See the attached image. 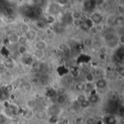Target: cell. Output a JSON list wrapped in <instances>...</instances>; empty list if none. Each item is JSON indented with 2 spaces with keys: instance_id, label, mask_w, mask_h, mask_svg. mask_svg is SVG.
<instances>
[{
  "instance_id": "obj_1",
  "label": "cell",
  "mask_w": 124,
  "mask_h": 124,
  "mask_svg": "<svg viewBox=\"0 0 124 124\" xmlns=\"http://www.w3.org/2000/svg\"><path fill=\"white\" fill-rule=\"evenodd\" d=\"M37 121H43L46 120L47 118V113L45 110H38L37 112L34 113V117Z\"/></svg>"
},
{
  "instance_id": "obj_2",
  "label": "cell",
  "mask_w": 124,
  "mask_h": 124,
  "mask_svg": "<svg viewBox=\"0 0 124 124\" xmlns=\"http://www.w3.org/2000/svg\"><path fill=\"white\" fill-rule=\"evenodd\" d=\"M48 46V44L46 42V41H45L44 39L41 41L39 43L34 44V49L35 50H38V51H42L44 52Z\"/></svg>"
},
{
  "instance_id": "obj_3",
  "label": "cell",
  "mask_w": 124,
  "mask_h": 124,
  "mask_svg": "<svg viewBox=\"0 0 124 124\" xmlns=\"http://www.w3.org/2000/svg\"><path fill=\"white\" fill-rule=\"evenodd\" d=\"M103 40L107 43H110V42H112L115 40H117V36L116 35L113 33V32H108L107 33H105L104 36H103Z\"/></svg>"
},
{
  "instance_id": "obj_4",
  "label": "cell",
  "mask_w": 124,
  "mask_h": 124,
  "mask_svg": "<svg viewBox=\"0 0 124 124\" xmlns=\"http://www.w3.org/2000/svg\"><path fill=\"white\" fill-rule=\"evenodd\" d=\"M33 85L30 81H25V82H23V83H22V84H20V88H21V89H22L23 92H26V93H28V92H32V90H33Z\"/></svg>"
},
{
  "instance_id": "obj_5",
  "label": "cell",
  "mask_w": 124,
  "mask_h": 124,
  "mask_svg": "<svg viewBox=\"0 0 124 124\" xmlns=\"http://www.w3.org/2000/svg\"><path fill=\"white\" fill-rule=\"evenodd\" d=\"M95 86L99 89H105L108 87V81L105 78H100L95 82Z\"/></svg>"
},
{
  "instance_id": "obj_6",
  "label": "cell",
  "mask_w": 124,
  "mask_h": 124,
  "mask_svg": "<svg viewBox=\"0 0 124 124\" xmlns=\"http://www.w3.org/2000/svg\"><path fill=\"white\" fill-rule=\"evenodd\" d=\"M33 13L37 17H42L44 15V8L42 6H35L33 9Z\"/></svg>"
},
{
  "instance_id": "obj_7",
  "label": "cell",
  "mask_w": 124,
  "mask_h": 124,
  "mask_svg": "<svg viewBox=\"0 0 124 124\" xmlns=\"http://www.w3.org/2000/svg\"><path fill=\"white\" fill-rule=\"evenodd\" d=\"M18 37H19V35L17 33L12 32V33H9L8 35L7 39H8V41L9 42L10 44H17Z\"/></svg>"
},
{
  "instance_id": "obj_8",
  "label": "cell",
  "mask_w": 124,
  "mask_h": 124,
  "mask_svg": "<svg viewBox=\"0 0 124 124\" xmlns=\"http://www.w3.org/2000/svg\"><path fill=\"white\" fill-rule=\"evenodd\" d=\"M25 106L28 108V110H33L36 108V106H37L36 100H34V99H33V98L28 99L26 101V102H25Z\"/></svg>"
},
{
  "instance_id": "obj_9",
  "label": "cell",
  "mask_w": 124,
  "mask_h": 124,
  "mask_svg": "<svg viewBox=\"0 0 124 124\" xmlns=\"http://www.w3.org/2000/svg\"><path fill=\"white\" fill-rule=\"evenodd\" d=\"M17 52L20 55L23 56L25 54H27L28 52V46L26 45H20V44H18L17 46Z\"/></svg>"
},
{
  "instance_id": "obj_10",
  "label": "cell",
  "mask_w": 124,
  "mask_h": 124,
  "mask_svg": "<svg viewBox=\"0 0 124 124\" xmlns=\"http://www.w3.org/2000/svg\"><path fill=\"white\" fill-rule=\"evenodd\" d=\"M56 102L59 106L65 105L67 102V97L65 95H57Z\"/></svg>"
},
{
  "instance_id": "obj_11",
  "label": "cell",
  "mask_w": 124,
  "mask_h": 124,
  "mask_svg": "<svg viewBox=\"0 0 124 124\" xmlns=\"http://www.w3.org/2000/svg\"><path fill=\"white\" fill-rule=\"evenodd\" d=\"M87 100L88 101L90 102V104H97L99 101H100V98L99 96L97 94H90L89 95V97H87Z\"/></svg>"
},
{
  "instance_id": "obj_12",
  "label": "cell",
  "mask_w": 124,
  "mask_h": 124,
  "mask_svg": "<svg viewBox=\"0 0 124 124\" xmlns=\"http://www.w3.org/2000/svg\"><path fill=\"white\" fill-rule=\"evenodd\" d=\"M34 117V112L33 110H27L23 114V118L25 121H31Z\"/></svg>"
},
{
  "instance_id": "obj_13",
  "label": "cell",
  "mask_w": 124,
  "mask_h": 124,
  "mask_svg": "<svg viewBox=\"0 0 124 124\" xmlns=\"http://www.w3.org/2000/svg\"><path fill=\"white\" fill-rule=\"evenodd\" d=\"M85 81L86 83H89V84H93L95 81V76L94 74L90 72H88L87 73H86L85 75Z\"/></svg>"
},
{
  "instance_id": "obj_14",
  "label": "cell",
  "mask_w": 124,
  "mask_h": 124,
  "mask_svg": "<svg viewBox=\"0 0 124 124\" xmlns=\"http://www.w3.org/2000/svg\"><path fill=\"white\" fill-rule=\"evenodd\" d=\"M35 27L39 31H44L46 28V24L43 20H37L35 23Z\"/></svg>"
},
{
  "instance_id": "obj_15",
  "label": "cell",
  "mask_w": 124,
  "mask_h": 124,
  "mask_svg": "<svg viewBox=\"0 0 124 124\" xmlns=\"http://www.w3.org/2000/svg\"><path fill=\"white\" fill-rule=\"evenodd\" d=\"M28 41H29V40L27 38V36L25 35L22 34V35L19 36V37H18L17 44H20V45H26L28 43Z\"/></svg>"
},
{
  "instance_id": "obj_16",
  "label": "cell",
  "mask_w": 124,
  "mask_h": 124,
  "mask_svg": "<svg viewBox=\"0 0 124 124\" xmlns=\"http://www.w3.org/2000/svg\"><path fill=\"white\" fill-rule=\"evenodd\" d=\"M33 62H34V59L31 56H25L23 59V64L25 65L26 66H28V67H31L33 65Z\"/></svg>"
},
{
  "instance_id": "obj_17",
  "label": "cell",
  "mask_w": 124,
  "mask_h": 124,
  "mask_svg": "<svg viewBox=\"0 0 124 124\" xmlns=\"http://www.w3.org/2000/svg\"><path fill=\"white\" fill-rule=\"evenodd\" d=\"M3 63L4 65L5 69H8L9 70H13L15 67V63L13 62V61L12 60H6L4 61H3Z\"/></svg>"
},
{
  "instance_id": "obj_18",
  "label": "cell",
  "mask_w": 124,
  "mask_h": 124,
  "mask_svg": "<svg viewBox=\"0 0 124 124\" xmlns=\"http://www.w3.org/2000/svg\"><path fill=\"white\" fill-rule=\"evenodd\" d=\"M70 17L73 20H79V19H81V17H82V13L79 10H73L70 14Z\"/></svg>"
},
{
  "instance_id": "obj_19",
  "label": "cell",
  "mask_w": 124,
  "mask_h": 124,
  "mask_svg": "<svg viewBox=\"0 0 124 124\" xmlns=\"http://www.w3.org/2000/svg\"><path fill=\"white\" fill-rule=\"evenodd\" d=\"M45 20H46V21L48 23L52 24V25L56 23V21H57V18H56L55 15H53V14H49V15H47L45 17Z\"/></svg>"
},
{
  "instance_id": "obj_20",
  "label": "cell",
  "mask_w": 124,
  "mask_h": 124,
  "mask_svg": "<svg viewBox=\"0 0 124 124\" xmlns=\"http://www.w3.org/2000/svg\"><path fill=\"white\" fill-rule=\"evenodd\" d=\"M4 21L8 24L15 23L17 21V17L16 15H6L4 18Z\"/></svg>"
},
{
  "instance_id": "obj_21",
  "label": "cell",
  "mask_w": 124,
  "mask_h": 124,
  "mask_svg": "<svg viewBox=\"0 0 124 124\" xmlns=\"http://www.w3.org/2000/svg\"><path fill=\"white\" fill-rule=\"evenodd\" d=\"M94 41L91 37L85 38L83 40V44L85 46H86V47H91V46H92L94 45Z\"/></svg>"
},
{
  "instance_id": "obj_22",
  "label": "cell",
  "mask_w": 124,
  "mask_h": 124,
  "mask_svg": "<svg viewBox=\"0 0 124 124\" xmlns=\"http://www.w3.org/2000/svg\"><path fill=\"white\" fill-rule=\"evenodd\" d=\"M57 95H65L68 92V89L65 86H60V87L55 91Z\"/></svg>"
},
{
  "instance_id": "obj_23",
  "label": "cell",
  "mask_w": 124,
  "mask_h": 124,
  "mask_svg": "<svg viewBox=\"0 0 124 124\" xmlns=\"http://www.w3.org/2000/svg\"><path fill=\"white\" fill-rule=\"evenodd\" d=\"M6 15H15V9L11 6H7L4 8Z\"/></svg>"
},
{
  "instance_id": "obj_24",
  "label": "cell",
  "mask_w": 124,
  "mask_h": 124,
  "mask_svg": "<svg viewBox=\"0 0 124 124\" xmlns=\"http://www.w3.org/2000/svg\"><path fill=\"white\" fill-rule=\"evenodd\" d=\"M37 35H38L37 31H35V30L33 29V28H31V29L30 30V31H29L27 34H25V36H27V38L28 39V40H33L34 38H35Z\"/></svg>"
},
{
  "instance_id": "obj_25",
  "label": "cell",
  "mask_w": 124,
  "mask_h": 124,
  "mask_svg": "<svg viewBox=\"0 0 124 124\" xmlns=\"http://www.w3.org/2000/svg\"><path fill=\"white\" fill-rule=\"evenodd\" d=\"M31 29V28L30 27V25H27V24H24V23H22L20 25V31L23 33V35L27 34L30 31Z\"/></svg>"
},
{
  "instance_id": "obj_26",
  "label": "cell",
  "mask_w": 124,
  "mask_h": 124,
  "mask_svg": "<svg viewBox=\"0 0 124 124\" xmlns=\"http://www.w3.org/2000/svg\"><path fill=\"white\" fill-rule=\"evenodd\" d=\"M87 100V97L85 94L84 93H80L78 94H77L76 97V102H78L79 104L82 102H84V100Z\"/></svg>"
},
{
  "instance_id": "obj_27",
  "label": "cell",
  "mask_w": 124,
  "mask_h": 124,
  "mask_svg": "<svg viewBox=\"0 0 124 124\" xmlns=\"http://www.w3.org/2000/svg\"><path fill=\"white\" fill-rule=\"evenodd\" d=\"M88 31L89 32V34L92 35V36H96L99 33V30H98L97 25H94L92 27H90L89 28V31Z\"/></svg>"
},
{
  "instance_id": "obj_28",
  "label": "cell",
  "mask_w": 124,
  "mask_h": 124,
  "mask_svg": "<svg viewBox=\"0 0 124 124\" xmlns=\"http://www.w3.org/2000/svg\"><path fill=\"white\" fill-rule=\"evenodd\" d=\"M124 15H118L113 20L114 23L117 25H121L124 23Z\"/></svg>"
},
{
  "instance_id": "obj_29",
  "label": "cell",
  "mask_w": 124,
  "mask_h": 124,
  "mask_svg": "<svg viewBox=\"0 0 124 124\" xmlns=\"http://www.w3.org/2000/svg\"><path fill=\"white\" fill-rule=\"evenodd\" d=\"M5 93H7V94H10L13 92L14 91V86L11 84H8L4 86V90Z\"/></svg>"
},
{
  "instance_id": "obj_30",
  "label": "cell",
  "mask_w": 124,
  "mask_h": 124,
  "mask_svg": "<svg viewBox=\"0 0 124 124\" xmlns=\"http://www.w3.org/2000/svg\"><path fill=\"white\" fill-rule=\"evenodd\" d=\"M57 49H58L59 51L64 52H66L67 50H68L69 47H68V46L67 44H65V43H60V44H58Z\"/></svg>"
},
{
  "instance_id": "obj_31",
  "label": "cell",
  "mask_w": 124,
  "mask_h": 124,
  "mask_svg": "<svg viewBox=\"0 0 124 124\" xmlns=\"http://www.w3.org/2000/svg\"><path fill=\"white\" fill-rule=\"evenodd\" d=\"M84 85H85L84 83L79 82V83H78V84H76L75 85L74 88L78 92H82V91H84Z\"/></svg>"
},
{
  "instance_id": "obj_32",
  "label": "cell",
  "mask_w": 124,
  "mask_h": 124,
  "mask_svg": "<svg viewBox=\"0 0 124 124\" xmlns=\"http://www.w3.org/2000/svg\"><path fill=\"white\" fill-rule=\"evenodd\" d=\"M31 22H32V19H31L29 16L23 15V16L22 17V23L29 25Z\"/></svg>"
},
{
  "instance_id": "obj_33",
  "label": "cell",
  "mask_w": 124,
  "mask_h": 124,
  "mask_svg": "<svg viewBox=\"0 0 124 124\" xmlns=\"http://www.w3.org/2000/svg\"><path fill=\"white\" fill-rule=\"evenodd\" d=\"M108 47L105 45H102L100 48H99V52H100V54H105L106 55L108 52Z\"/></svg>"
},
{
  "instance_id": "obj_34",
  "label": "cell",
  "mask_w": 124,
  "mask_h": 124,
  "mask_svg": "<svg viewBox=\"0 0 124 124\" xmlns=\"http://www.w3.org/2000/svg\"><path fill=\"white\" fill-rule=\"evenodd\" d=\"M72 24L73 26L75 27H81L82 25V24L84 23V21L82 19H79V20H72Z\"/></svg>"
},
{
  "instance_id": "obj_35",
  "label": "cell",
  "mask_w": 124,
  "mask_h": 124,
  "mask_svg": "<svg viewBox=\"0 0 124 124\" xmlns=\"http://www.w3.org/2000/svg\"><path fill=\"white\" fill-rule=\"evenodd\" d=\"M43 54H44V52L42 51H38V50H34L33 53V55L36 57L38 60H40L43 57Z\"/></svg>"
},
{
  "instance_id": "obj_36",
  "label": "cell",
  "mask_w": 124,
  "mask_h": 124,
  "mask_svg": "<svg viewBox=\"0 0 124 124\" xmlns=\"http://www.w3.org/2000/svg\"><path fill=\"white\" fill-rule=\"evenodd\" d=\"M43 75H44V73H43L42 72L39 71V70H38V71H36V73H34L33 74H32L33 78H35V79H37V80H39V81L41 78V77L43 76Z\"/></svg>"
},
{
  "instance_id": "obj_37",
  "label": "cell",
  "mask_w": 124,
  "mask_h": 124,
  "mask_svg": "<svg viewBox=\"0 0 124 124\" xmlns=\"http://www.w3.org/2000/svg\"><path fill=\"white\" fill-rule=\"evenodd\" d=\"M83 3H84L83 6L86 9H89L92 8L93 4H92V1H84Z\"/></svg>"
},
{
  "instance_id": "obj_38",
  "label": "cell",
  "mask_w": 124,
  "mask_h": 124,
  "mask_svg": "<svg viewBox=\"0 0 124 124\" xmlns=\"http://www.w3.org/2000/svg\"><path fill=\"white\" fill-rule=\"evenodd\" d=\"M79 105H80L81 108H84V109H86V108H88L90 107L91 104H90V102L88 101V100H84V102H81V103L79 104Z\"/></svg>"
},
{
  "instance_id": "obj_39",
  "label": "cell",
  "mask_w": 124,
  "mask_h": 124,
  "mask_svg": "<svg viewBox=\"0 0 124 124\" xmlns=\"http://www.w3.org/2000/svg\"><path fill=\"white\" fill-rule=\"evenodd\" d=\"M96 124V120L94 118L90 116V117H88L85 121H84V124Z\"/></svg>"
},
{
  "instance_id": "obj_40",
  "label": "cell",
  "mask_w": 124,
  "mask_h": 124,
  "mask_svg": "<svg viewBox=\"0 0 124 124\" xmlns=\"http://www.w3.org/2000/svg\"><path fill=\"white\" fill-rule=\"evenodd\" d=\"M118 44H121V46H124V34H121L118 36Z\"/></svg>"
},
{
  "instance_id": "obj_41",
  "label": "cell",
  "mask_w": 124,
  "mask_h": 124,
  "mask_svg": "<svg viewBox=\"0 0 124 124\" xmlns=\"http://www.w3.org/2000/svg\"><path fill=\"white\" fill-rule=\"evenodd\" d=\"M68 1H65V0H60V1H56V4L57 5H60V6H66L68 4Z\"/></svg>"
},
{
  "instance_id": "obj_42",
  "label": "cell",
  "mask_w": 124,
  "mask_h": 124,
  "mask_svg": "<svg viewBox=\"0 0 124 124\" xmlns=\"http://www.w3.org/2000/svg\"><path fill=\"white\" fill-rule=\"evenodd\" d=\"M60 86H61V85H60V84H59V83H57V82H56V81H54V82L52 84V90L56 91V90L60 87Z\"/></svg>"
},
{
  "instance_id": "obj_43",
  "label": "cell",
  "mask_w": 124,
  "mask_h": 124,
  "mask_svg": "<svg viewBox=\"0 0 124 124\" xmlns=\"http://www.w3.org/2000/svg\"><path fill=\"white\" fill-rule=\"evenodd\" d=\"M118 12L119 15H124V7L123 4H121V5H119V6H118Z\"/></svg>"
},
{
  "instance_id": "obj_44",
  "label": "cell",
  "mask_w": 124,
  "mask_h": 124,
  "mask_svg": "<svg viewBox=\"0 0 124 124\" xmlns=\"http://www.w3.org/2000/svg\"><path fill=\"white\" fill-rule=\"evenodd\" d=\"M117 73H118V76H124V68L123 66H121V67H120V68H118V69L117 70Z\"/></svg>"
},
{
  "instance_id": "obj_45",
  "label": "cell",
  "mask_w": 124,
  "mask_h": 124,
  "mask_svg": "<svg viewBox=\"0 0 124 124\" xmlns=\"http://www.w3.org/2000/svg\"><path fill=\"white\" fill-rule=\"evenodd\" d=\"M42 40H44V39H42V38L39 35V34H38V35L34 38V39H33V41H34V43H35V44H36V43L40 42V41H42Z\"/></svg>"
},
{
  "instance_id": "obj_46",
  "label": "cell",
  "mask_w": 124,
  "mask_h": 124,
  "mask_svg": "<svg viewBox=\"0 0 124 124\" xmlns=\"http://www.w3.org/2000/svg\"><path fill=\"white\" fill-rule=\"evenodd\" d=\"M38 70H39L38 68H36V67L31 66L30 68H29V73H32V74H33L34 73H36V72L38 71Z\"/></svg>"
},
{
  "instance_id": "obj_47",
  "label": "cell",
  "mask_w": 124,
  "mask_h": 124,
  "mask_svg": "<svg viewBox=\"0 0 124 124\" xmlns=\"http://www.w3.org/2000/svg\"><path fill=\"white\" fill-rule=\"evenodd\" d=\"M6 121V116L4 114L0 113V124H4Z\"/></svg>"
},
{
  "instance_id": "obj_48",
  "label": "cell",
  "mask_w": 124,
  "mask_h": 124,
  "mask_svg": "<svg viewBox=\"0 0 124 124\" xmlns=\"http://www.w3.org/2000/svg\"><path fill=\"white\" fill-rule=\"evenodd\" d=\"M5 67H4V65L3 63V61L0 62V71H5Z\"/></svg>"
},
{
  "instance_id": "obj_49",
  "label": "cell",
  "mask_w": 124,
  "mask_h": 124,
  "mask_svg": "<svg viewBox=\"0 0 124 124\" xmlns=\"http://www.w3.org/2000/svg\"><path fill=\"white\" fill-rule=\"evenodd\" d=\"M3 24H4V21H3V20L0 17V27H2V26H3Z\"/></svg>"
},
{
  "instance_id": "obj_50",
  "label": "cell",
  "mask_w": 124,
  "mask_h": 124,
  "mask_svg": "<svg viewBox=\"0 0 124 124\" xmlns=\"http://www.w3.org/2000/svg\"><path fill=\"white\" fill-rule=\"evenodd\" d=\"M123 96H124V94H121L120 95V97H119V98L121 99V101H123V100H124V97H123Z\"/></svg>"
},
{
  "instance_id": "obj_51",
  "label": "cell",
  "mask_w": 124,
  "mask_h": 124,
  "mask_svg": "<svg viewBox=\"0 0 124 124\" xmlns=\"http://www.w3.org/2000/svg\"><path fill=\"white\" fill-rule=\"evenodd\" d=\"M1 43H2V39L0 37V45L1 44Z\"/></svg>"
},
{
  "instance_id": "obj_52",
  "label": "cell",
  "mask_w": 124,
  "mask_h": 124,
  "mask_svg": "<svg viewBox=\"0 0 124 124\" xmlns=\"http://www.w3.org/2000/svg\"><path fill=\"white\" fill-rule=\"evenodd\" d=\"M2 62V61H1V60H0V62Z\"/></svg>"
}]
</instances>
